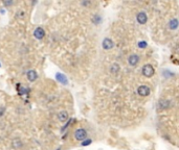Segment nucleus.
<instances>
[{"label": "nucleus", "instance_id": "nucleus-1", "mask_svg": "<svg viewBox=\"0 0 179 150\" xmlns=\"http://www.w3.org/2000/svg\"><path fill=\"white\" fill-rule=\"evenodd\" d=\"M142 75H144V77L151 78L154 74H155V69H154V67L152 66V65L147 64V65H144V66L142 67Z\"/></svg>", "mask_w": 179, "mask_h": 150}, {"label": "nucleus", "instance_id": "nucleus-8", "mask_svg": "<svg viewBox=\"0 0 179 150\" xmlns=\"http://www.w3.org/2000/svg\"><path fill=\"white\" fill-rule=\"evenodd\" d=\"M68 119H69V114L66 110H62V112H60L58 114V120L60 122H62V123L66 122Z\"/></svg>", "mask_w": 179, "mask_h": 150}, {"label": "nucleus", "instance_id": "nucleus-4", "mask_svg": "<svg viewBox=\"0 0 179 150\" xmlns=\"http://www.w3.org/2000/svg\"><path fill=\"white\" fill-rule=\"evenodd\" d=\"M102 46H103V48H104L105 50H110L114 47V42H113L111 39H109V38H106V39H104V41H103Z\"/></svg>", "mask_w": 179, "mask_h": 150}, {"label": "nucleus", "instance_id": "nucleus-11", "mask_svg": "<svg viewBox=\"0 0 179 150\" xmlns=\"http://www.w3.org/2000/svg\"><path fill=\"white\" fill-rule=\"evenodd\" d=\"M178 25H179V21L177 20L176 18H173V19H171L170 22H169V28L172 29V30H175V29H177Z\"/></svg>", "mask_w": 179, "mask_h": 150}, {"label": "nucleus", "instance_id": "nucleus-14", "mask_svg": "<svg viewBox=\"0 0 179 150\" xmlns=\"http://www.w3.org/2000/svg\"><path fill=\"white\" fill-rule=\"evenodd\" d=\"M101 21H102V18L100 17V16H98V15H96V16H93L92 22L94 24H96V25H98V23H101Z\"/></svg>", "mask_w": 179, "mask_h": 150}, {"label": "nucleus", "instance_id": "nucleus-10", "mask_svg": "<svg viewBox=\"0 0 179 150\" xmlns=\"http://www.w3.org/2000/svg\"><path fill=\"white\" fill-rule=\"evenodd\" d=\"M171 105V102L167 99H162V100L159 101V103H158V107L159 108H162V110H167V108H169Z\"/></svg>", "mask_w": 179, "mask_h": 150}, {"label": "nucleus", "instance_id": "nucleus-20", "mask_svg": "<svg viewBox=\"0 0 179 150\" xmlns=\"http://www.w3.org/2000/svg\"><path fill=\"white\" fill-rule=\"evenodd\" d=\"M90 2H82V5H89Z\"/></svg>", "mask_w": 179, "mask_h": 150}, {"label": "nucleus", "instance_id": "nucleus-15", "mask_svg": "<svg viewBox=\"0 0 179 150\" xmlns=\"http://www.w3.org/2000/svg\"><path fill=\"white\" fill-rule=\"evenodd\" d=\"M13 146H14V148H19L22 146V143H21L20 140H14V142H13Z\"/></svg>", "mask_w": 179, "mask_h": 150}, {"label": "nucleus", "instance_id": "nucleus-2", "mask_svg": "<svg viewBox=\"0 0 179 150\" xmlns=\"http://www.w3.org/2000/svg\"><path fill=\"white\" fill-rule=\"evenodd\" d=\"M75 139L77 141H84L87 137V131L84 128H78L75 131Z\"/></svg>", "mask_w": 179, "mask_h": 150}, {"label": "nucleus", "instance_id": "nucleus-6", "mask_svg": "<svg viewBox=\"0 0 179 150\" xmlns=\"http://www.w3.org/2000/svg\"><path fill=\"white\" fill-rule=\"evenodd\" d=\"M34 37L37 39V40H42L44 37H45V31L42 27H37V28L34 30Z\"/></svg>", "mask_w": 179, "mask_h": 150}, {"label": "nucleus", "instance_id": "nucleus-16", "mask_svg": "<svg viewBox=\"0 0 179 150\" xmlns=\"http://www.w3.org/2000/svg\"><path fill=\"white\" fill-rule=\"evenodd\" d=\"M138 47L144 48V47H147V43H146L144 41H140V42H138Z\"/></svg>", "mask_w": 179, "mask_h": 150}, {"label": "nucleus", "instance_id": "nucleus-17", "mask_svg": "<svg viewBox=\"0 0 179 150\" xmlns=\"http://www.w3.org/2000/svg\"><path fill=\"white\" fill-rule=\"evenodd\" d=\"M24 15H25V14H24V12H21V11H20V12H18L17 13V14H16V18H23L24 17Z\"/></svg>", "mask_w": 179, "mask_h": 150}, {"label": "nucleus", "instance_id": "nucleus-3", "mask_svg": "<svg viewBox=\"0 0 179 150\" xmlns=\"http://www.w3.org/2000/svg\"><path fill=\"white\" fill-rule=\"evenodd\" d=\"M137 93L142 97H147L151 94V89L148 86H139L137 89Z\"/></svg>", "mask_w": 179, "mask_h": 150}, {"label": "nucleus", "instance_id": "nucleus-18", "mask_svg": "<svg viewBox=\"0 0 179 150\" xmlns=\"http://www.w3.org/2000/svg\"><path fill=\"white\" fill-rule=\"evenodd\" d=\"M91 142H92L91 140H85V141L82 143V145H83V146H87V145L91 144Z\"/></svg>", "mask_w": 179, "mask_h": 150}, {"label": "nucleus", "instance_id": "nucleus-13", "mask_svg": "<svg viewBox=\"0 0 179 150\" xmlns=\"http://www.w3.org/2000/svg\"><path fill=\"white\" fill-rule=\"evenodd\" d=\"M119 69H121V68H119V64L114 63V64H112V65H111V67H110V72L113 73V74H116V73L119 71Z\"/></svg>", "mask_w": 179, "mask_h": 150}, {"label": "nucleus", "instance_id": "nucleus-21", "mask_svg": "<svg viewBox=\"0 0 179 150\" xmlns=\"http://www.w3.org/2000/svg\"><path fill=\"white\" fill-rule=\"evenodd\" d=\"M57 150H61V149H60V148H59V149H57Z\"/></svg>", "mask_w": 179, "mask_h": 150}, {"label": "nucleus", "instance_id": "nucleus-5", "mask_svg": "<svg viewBox=\"0 0 179 150\" xmlns=\"http://www.w3.org/2000/svg\"><path fill=\"white\" fill-rule=\"evenodd\" d=\"M136 20H137V22H138L139 24H142V25H144V24L147 23L148 21V16L147 14L144 12H140L137 14V16H136Z\"/></svg>", "mask_w": 179, "mask_h": 150}, {"label": "nucleus", "instance_id": "nucleus-9", "mask_svg": "<svg viewBox=\"0 0 179 150\" xmlns=\"http://www.w3.org/2000/svg\"><path fill=\"white\" fill-rule=\"evenodd\" d=\"M26 77H27V79H28L31 82H34L38 78V74L35 70H29L28 72L26 73Z\"/></svg>", "mask_w": 179, "mask_h": 150}, {"label": "nucleus", "instance_id": "nucleus-7", "mask_svg": "<svg viewBox=\"0 0 179 150\" xmlns=\"http://www.w3.org/2000/svg\"><path fill=\"white\" fill-rule=\"evenodd\" d=\"M139 63V56L137 54H131L128 58V64L132 67H135Z\"/></svg>", "mask_w": 179, "mask_h": 150}, {"label": "nucleus", "instance_id": "nucleus-19", "mask_svg": "<svg viewBox=\"0 0 179 150\" xmlns=\"http://www.w3.org/2000/svg\"><path fill=\"white\" fill-rule=\"evenodd\" d=\"M3 3L5 5H11V4H13V1H3Z\"/></svg>", "mask_w": 179, "mask_h": 150}, {"label": "nucleus", "instance_id": "nucleus-12", "mask_svg": "<svg viewBox=\"0 0 179 150\" xmlns=\"http://www.w3.org/2000/svg\"><path fill=\"white\" fill-rule=\"evenodd\" d=\"M56 78H57V80H59L61 84H67V82H68L67 78L65 77V75L61 74V73H57V75H56Z\"/></svg>", "mask_w": 179, "mask_h": 150}]
</instances>
